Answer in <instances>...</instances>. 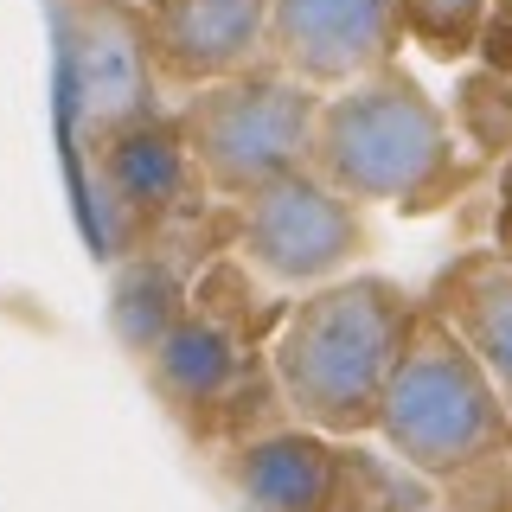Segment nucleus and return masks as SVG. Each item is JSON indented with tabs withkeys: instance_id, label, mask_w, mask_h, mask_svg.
I'll return each instance as SVG.
<instances>
[{
	"instance_id": "nucleus-1",
	"label": "nucleus",
	"mask_w": 512,
	"mask_h": 512,
	"mask_svg": "<svg viewBox=\"0 0 512 512\" xmlns=\"http://www.w3.org/2000/svg\"><path fill=\"white\" fill-rule=\"evenodd\" d=\"M378 442L436 487L442 512H512V410L442 314H416L378 410Z\"/></svg>"
},
{
	"instance_id": "nucleus-2",
	"label": "nucleus",
	"mask_w": 512,
	"mask_h": 512,
	"mask_svg": "<svg viewBox=\"0 0 512 512\" xmlns=\"http://www.w3.org/2000/svg\"><path fill=\"white\" fill-rule=\"evenodd\" d=\"M416 314H423V301L404 282L372 276V269L308 288L282 314L276 340L263 346L269 384H276V404L288 410V423L333 442H372Z\"/></svg>"
},
{
	"instance_id": "nucleus-3",
	"label": "nucleus",
	"mask_w": 512,
	"mask_h": 512,
	"mask_svg": "<svg viewBox=\"0 0 512 512\" xmlns=\"http://www.w3.org/2000/svg\"><path fill=\"white\" fill-rule=\"evenodd\" d=\"M308 167L352 205H397V212H436L474 180L448 109L404 64L320 103Z\"/></svg>"
},
{
	"instance_id": "nucleus-4",
	"label": "nucleus",
	"mask_w": 512,
	"mask_h": 512,
	"mask_svg": "<svg viewBox=\"0 0 512 512\" xmlns=\"http://www.w3.org/2000/svg\"><path fill=\"white\" fill-rule=\"evenodd\" d=\"M320 103L327 96L288 77L282 64H256L244 77H224V84L186 96L173 109V128L199 167V186L224 205H250L256 192L308 167Z\"/></svg>"
},
{
	"instance_id": "nucleus-5",
	"label": "nucleus",
	"mask_w": 512,
	"mask_h": 512,
	"mask_svg": "<svg viewBox=\"0 0 512 512\" xmlns=\"http://www.w3.org/2000/svg\"><path fill=\"white\" fill-rule=\"evenodd\" d=\"M372 250L365 205L333 192L314 167L288 173L250 205H237V256L276 288H327L346 282L352 263Z\"/></svg>"
},
{
	"instance_id": "nucleus-6",
	"label": "nucleus",
	"mask_w": 512,
	"mask_h": 512,
	"mask_svg": "<svg viewBox=\"0 0 512 512\" xmlns=\"http://www.w3.org/2000/svg\"><path fill=\"white\" fill-rule=\"evenodd\" d=\"M64 64H71V116L90 148L154 116L160 64L141 0H64Z\"/></svg>"
},
{
	"instance_id": "nucleus-7",
	"label": "nucleus",
	"mask_w": 512,
	"mask_h": 512,
	"mask_svg": "<svg viewBox=\"0 0 512 512\" xmlns=\"http://www.w3.org/2000/svg\"><path fill=\"white\" fill-rule=\"evenodd\" d=\"M397 45V0H269V64L320 96L391 71Z\"/></svg>"
},
{
	"instance_id": "nucleus-8",
	"label": "nucleus",
	"mask_w": 512,
	"mask_h": 512,
	"mask_svg": "<svg viewBox=\"0 0 512 512\" xmlns=\"http://www.w3.org/2000/svg\"><path fill=\"white\" fill-rule=\"evenodd\" d=\"M160 90L199 96L269 64V0H141Z\"/></svg>"
},
{
	"instance_id": "nucleus-9",
	"label": "nucleus",
	"mask_w": 512,
	"mask_h": 512,
	"mask_svg": "<svg viewBox=\"0 0 512 512\" xmlns=\"http://www.w3.org/2000/svg\"><path fill=\"white\" fill-rule=\"evenodd\" d=\"M96 186H103V205L128 224H167L180 218L192 199H199V167H192L180 128L173 116H148L135 128H122V135L96 141Z\"/></svg>"
},
{
	"instance_id": "nucleus-10",
	"label": "nucleus",
	"mask_w": 512,
	"mask_h": 512,
	"mask_svg": "<svg viewBox=\"0 0 512 512\" xmlns=\"http://www.w3.org/2000/svg\"><path fill=\"white\" fill-rule=\"evenodd\" d=\"M141 365H148V384L167 397L173 416L212 429V416H237V384L250 372V346L212 308H192Z\"/></svg>"
},
{
	"instance_id": "nucleus-11",
	"label": "nucleus",
	"mask_w": 512,
	"mask_h": 512,
	"mask_svg": "<svg viewBox=\"0 0 512 512\" xmlns=\"http://www.w3.org/2000/svg\"><path fill=\"white\" fill-rule=\"evenodd\" d=\"M224 474L256 512H327L333 480H340V442L314 436L301 423H282L269 436L237 442Z\"/></svg>"
},
{
	"instance_id": "nucleus-12",
	"label": "nucleus",
	"mask_w": 512,
	"mask_h": 512,
	"mask_svg": "<svg viewBox=\"0 0 512 512\" xmlns=\"http://www.w3.org/2000/svg\"><path fill=\"white\" fill-rule=\"evenodd\" d=\"M429 314H442L448 327L468 340V352L487 365V378L500 384L506 410H512V263L493 250H468L436 276L423 301Z\"/></svg>"
},
{
	"instance_id": "nucleus-13",
	"label": "nucleus",
	"mask_w": 512,
	"mask_h": 512,
	"mask_svg": "<svg viewBox=\"0 0 512 512\" xmlns=\"http://www.w3.org/2000/svg\"><path fill=\"white\" fill-rule=\"evenodd\" d=\"M192 314V295H186V276L167 263V256H128L116 269V282H109V327H116V340L135 352V359H148L160 352L173 327Z\"/></svg>"
},
{
	"instance_id": "nucleus-14",
	"label": "nucleus",
	"mask_w": 512,
	"mask_h": 512,
	"mask_svg": "<svg viewBox=\"0 0 512 512\" xmlns=\"http://www.w3.org/2000/svg\"><path fill=\"white\" fill-rule=\"evenodd\" d=\"M327 512H436V487L410 474L391 448L340 442V480H333Z\"/></svg>"
},
{
	"instance_id": "nucleus-15",
	"label": "nucleus",
	"mask_w": 512,
	"mask_h": 512,
	"mask_svg": "<svg viewBox=\"0 0 512 512\" xmlns=\"http://www.w3.org/2000/svg\"><path fill=\"white\" fill-rule=\"evenodd\" d=\"M397 20H404V39L423 45L436 64H461L480 52L493 0H397Z\"/></svg>"
},
{
	"instance_id": "nucleus-16",
	"label": "nucleus",
	"mask_w": 512,
	"mask_h": 512,
	"mask_svg": "<svg viewBox=\"0 0 512 512\" xmlns=\"http://www.w3.org/2000/svg\"><path fill=\"white\" fill-rule=\"evenodd\" d=\"M455 135L480 148L487 160L512 154V77L500 71H474L455 96Z\"/></svg>"
},
{
	"instance_id": "nucleus-17",
	"label": "nucleus",
	"mask_w": 512,
	"mask_h": 512,
	"mask_svg": "<svg viewBox=\"0 0 512 512\" xmlns=\"http://www.w3.org/2000/svg\"><path fill=\"white\" fill-rule=\"evenodd\" d=\"M480 71H500V77H512V20H500L493 13L487 20V32H480Z\"/></svg>"
},
{
	"instance_id": "nucleus-18",
	"label": "nucleus",
	"mask_w": 512,
	"mask_h": 512,
	"mask_svg": "<svg viewBox=\"0 0 512 512\" xmlns=\"http://www.w3.org/2000/svg\"><path fill=\"white\" fill-rule=\"evenodd\" d=\"M493 256H506L512 263V160L500 167V199H493Z\"/></svg>"
},
{
	"instance_id": "nucleus-19",
	"label": "nucleus",
	"mask_w": 512,
	"mask_h": 512,
	"mask_svg": "<svg viewBox=\"0 0 512 512\" xmlns=\"http://www.w3.org/2000/svg\"><path fill=\"white\" fill-rule=\"evenodd\" d=\"M493 13H500V20H512V0H493Z\"/></svg>"
}]
</instances>
